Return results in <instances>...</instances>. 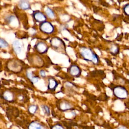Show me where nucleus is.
Segmentation results:
<instances>
[{"label":"nucleus","mask_w":129,"mask_h":129,"mask_svg":"<svg viewBox=\"0 0 129 129\" xmlns=\"http://www.w3.org/2000/svg\"><path fill=\"white\" fill-rule=\"evenodd\" d=\"M80 57L85 61L91 63L94 66H98L100 63L99 56L90 47H81L79 50Z\"/></svg>","instance_id":"obj_1"},{"label":"nucleus","mask_w":129,"mask_h":129,"mask_svg":"<svg viewBox=\"0 0 129 129\" xmlns=\"http://www.w3.org/2000/svg\"><path fill=\"white\" fill-rule=\"evenodd\" d=\"M113 96L119 100H125L129 97V92L126 88L123 85L114 86L112 88Z\"/></svg>","instance_id":"obj_2"},{"label":"nucleus","mask_w":129,"mask_h":129,"mask_svg":"<svg viewBox=\"0 0 129 129\" xmlns=\"http://www.w3.org/2000/svg\"><path fill=\"white\" fill-rule=\"evenodd\" d=\"M51 48L58 52H66V45L63 41L58 37H53L50 40Z\"/></svg>","instance_id":"obj_3"},{"label":"nucleus","mask_w":129,"mask_h":129,"mask_svg":"<svg viewBox=\"0 0 129 129\" xmlns=\"http://www.w3.org/2000/svg\"><path fill=\"white\" fill-rule=\"evenodd\" d=\"M39 29L41 32L46 35H52L55 32L54 26L49 21H46L39 24Z\"/></svg>","instance_id":"obj_4"},{"label":"nucleus","mask_w":129,"mask_h":129,"mask_svg":"<svg viewBox=\"0 0 129 129\" xmlns=\"http://www.w3.org/2000/svg\"><path fill=\"white\" fill-rule=\"evenodd\" d=\"M7 68L10 71L14 73H19L22 70L23 66L20 60L14 59L8 62Z\"/></svg>","instance_id":"obj_5"},{"label":"nucleus","mask_w":129,"mask_h":129,"mask_svg":"<svg viewBox=\"0 0 129 129\" xmlns=\"http://www.w3.org/2000/svg\"><path fill=\"white\" fill-rule=\"evenodd\" d=\"M58 109L62 112L72 110L75 108L73 103L67 99H62L59 101L58 104Z\"/></svg>","instance_id":"obj_6"},{"label":"nucleus","mask_w":129,"mask_h":129,"mask_svg":"<svg viewBox=\"0 0 129 129\" xmlns=\"http://www.w3.org/2000/svg\"><path fill=\"white\" fill-rule=\"evenodd\" d=\"M35 50L39 54H44L47 53L49 49V46L47 43L43 40L37 41L34 46Z\"/></svg>","instance_id":"obj_7"},{"label":"nucleus","mask_w":129,"mask_h":129,"mask_svg":"<svg viewBox=\"0 0 129 129\" xmlns=\"http://www.w3.org/2000/svg\"><path fill=\"white\" fill-rule=\"evenodd\" d=\"M67 72L72 77L79 78L81 76L82 71L78 64L72 63L68 68Z\"/></svg>","instance_id":"obj_8"},{"label":"nucleus","mask_w":129,"mask_h":129,"mask_svg":"<svg viewBox=\"0 0 129 129\" xmlns=\"http://www.w3.org/2000/svg\"><path fill=\"white\" fill-rule=\"evenodd\" d=\"M32 16L34 20L39 24L47 20V18L44 12L36 10L33 11L32 14Z\"/></svg>","instance_id":"obj_9"},{"label":"nucleus","mask_w":129,"mask_h":129,"mask_svg":"<svg viewBox=\"0 0 129 129\" xmlns=\"http://www.w3.org/2000/svg\"><path fill=\"white\" fill-rule=\"evenodd\" d=\"M59 85L58 81L52 77H49L47 79V89L49 91H55Z\"/></svg>","instance_id":"obj_10"},{"label":"nucleus","mask_w":129,"mask_h":129,"mask_svg":"<svg viewBox=\"0 0 129 129\" xmlns=\"http://www.w3.org/2000/svg\"><path fill=\"white\" fill-rule=\"evenodd\" d=\"M18 8L23 11H27L31 9V5L28 0H20L18 3Z\"/></svg>","instance_id":"obj_11"},{"label":"nucleus","mask_w":129,"mask_h":129,"mask_svg":"<svg viewBox=\"0 0 129 129\" xmlns=\"http://www.w3.org/2000/svg\"><path fill=\"white\" fill-rule=\"evenodd\" d=\"M45 16H46L47 19L49 20H54L56 18V15L55 12L50 8L46 7L44 10V12Z\"/></svg>","instance_id":"obj_12"},{"label":"nucleus","mask_w":129,"mask_h":129,"mask_svg":"<svg viewBox=\"0 0 129 129\" xmlns=\"http://www.w3.org/2000/svg\"><path fill=\"white\" fill-rule=\"evenodd\" d=\"M28 129H48L43 124L38 121L31 122L28 125Z\"/></svg>","instance_id":"obj_13"},{"label":"nucleus","mask_w":129,"mask_h":129,"mask_svg":"<svg viewBox=\"0 0 129 129\" xmlns=\"http://www.w3.org/2000/svg\"><path fill=\"white\" fill-rule=\"evenodd\" d=\"M12 47L16 54H19L22 50V45L19 40H15L12 43Z\"/></svg>","instance_id":"obj_14"},{"label":"nucleus","mask_w":129,"mask_h":129,"mask_svg":"<svg viewBox=\"0 0 129 129\" xmlns=\"http://www.w3.org/2000/svg\"><path fill=\"white\" fill-rule=\"evenodd\" d=\"M3 98L4 100L8 102H13L14 100L15 96L12 92L9 90H6L4 91L3 93Z\"/></svg>","instance_id":"obj_15"},{"label":"nucleus","mask_w":129,"mask_h":129,"mask_svg":"<svg viewBox=\"0 0 129 129\" xmlns=\"http://www.w3.org/2000/svg\"><path fill=\"white\" fill-rule=\"evenodd\" d=\"M5 21L7 24L10 25H13V26L16 25L17 24L18 20L16 17L12 15H9L5 18Z\"/></svg>","instance_id":"obj_16"},{"label":"nucleus","mask_w":129,"mask_h":129,"mask_svg":"<svg viewBox=\"0 0 129 129\" xmlns=\"http://www.w3.org/2000/svg\"><path fill=\"white\" fill-rule=\"evenodd\" d=\"M32 63L36 66L41 67L43 64V61L42 59L38 55H35L32 57Z\"/></svg>","instance_id":"obj_17"},{"label":"nucleus","mask_w":129,"mask_h":129,"mask_svg":"<svg viewBox=\"0 0 129 129\" xmlns=\"http://www.w3.org/2000/svg\"><path fill=\"white\" fill-rule=\"evenodd\" d=\"M109 52L113 55H116L119 52V47L116 44H112L109 48Z\"/></svg>","instance_id":"obj_18"},{"label":"nucleus","mask_w":129,"mask_h":129,"mask_svg":"<svg viewBox=\"0 0 129 129\" xmlns=\"http://www.w3.org/2000/svg\"><path fill=\"white\" fill-rule=\"evenodd\" d=\"M26 75L27 78L30 80V81L34 84L37 83L39 80V78L37 76L33 75L32 72H27Z\"/></svg>","instance_id":"obj_19"},{"label":"nucleus","mask_w":129,"mask_h":129,"mask_svg":"<svg viewBox=\"0 0 129 129\" xmlns=\"http://www.w3.org/2000/svg\"><path fill=\"white\" fill-rule=\"evenodd\" d=\"M38 110V106L35 104H31L28 108V112L32 114H35Z\"/></svg>","instance_id":"obj_20"},{"label":"nucleus","mask_w":129,"mask_h":129,"mask_svg":"<svg viewBox=\"0 0 129 129\" xmlns=\"http://www.w3.org/2000/svg\"><path fill=\"white\" fill-rule=\"evenodd\" d=\"M9 46L8 42L5 39L0 37V48H6Z\"/></svg>","instance_id":"obj_21"},{"label":"nucleus","mask_w":129,"mask_h":129,"mask_svg":"<svg viewBox=\"0 0 129 129\" xmlns=\"http://www.w3.org/2000/svg\"><path fill=\"white\" fill-rule=\"evenodd\" d=\"M41 108L42 109L43 112L46 115H49L50 113V110L49 107L46 105H41Z\"/></svg>","instance_id":"obj_22"},{"label":"nucleus","mask_w":129,"mask_h":129,"mask_svg":"<svg viewBox=\"0 0 129 129\" xmlns=\"http://www.w3.org/2000/svg\"><path fill=\"white\" fill-rule=\"evenodd\" d=\"M122 10L124 14L127 16H129V4H126L123 6Z\"/></svg>","instance_id":"obj_23"},{"label":"nucleus","mask_w":129,"mask_h":129,"mask_svg":"<svg viewBox=\"0 0 129 129\" xmlns=\"http://www.w3.org/2000/svg\"><path fill=\"white\" fill-rule=\"evenodd\" d=\"M50 129H66L60 123H56L50 127Z\"/></svg>","instance_id":"obj_24"},{"label":"nucleus","mask_w":129,"mask_h":129,"mask_svg":"<svg viewBox=\"0 0 129 129\" xmlns=\"http://www.w3.org/2000/svg\"><path fill=\"white\" fill-rule=\"evenodd\" d=\"M39 75L40 76V77L41 78H44L46 77V72L43 70H41L39 71Z\"/></svg>","instance_id":"obj_25"},{"label":"nucleus","mask_w":129,"mask_h":129,"mask_svg":"<svg viewBox=\"0 0 129 129\" xmlns=\"http://www.w3.org/2000/svg\"><path fill=\"white\" fill-rule=\"evenodd\" d=\"M117 129H127V128L123 125H120L117 127Z\"/></svg>","instance_id":"obj_26"},{"label":"nucleus","mask_w":129,"mask_h":129,"mask_svg":"<svg viewBox=\"0 0 129 129\" xmlns=\"http://www.w3.org/2000/svg\"><path fill=\"white\" fill-rule=\"evenodd\" d=\"M128 89H129V83H128Z\"/></svg>","instance_id":"obj_27"},{"label":"nucleus","mask_w":129,"mask_h":129,"mask_svg":"<svg viewBox=\"0 0 129 129\" xmlns=\"http://www.w3.org/2000/svg\"><path fill=\"white\" fill-rule=\"evenodd\" d=\"M128 76H129V74H128Z\"/></svg>","instance_id":"obj_28"}]
</instances>
